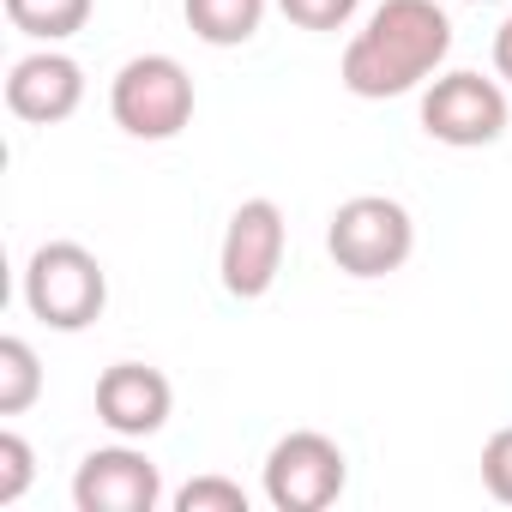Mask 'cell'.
<instances>
[{
  "label": "cell",
  "mask_w": 512,
  "mask_h": 512,
  "mask_svg": "<svg viewBox=\"0 0 512 512\" xmlns=\"http://www.w3.org/2000/svg\"><path fill=\"white\" fill-rule=\"evenodd\" d=\"M163 470L139 446H97L73 470V506L79 512H157Z\"/></svg>",
  "instance_id": "ba28073f"
},
{
  "label": "cell",
  "mask_w": 512,
  "mask_h": 512,
  "mask_svg": "<svg viewBox=\"0 0 512 512\" xmlns=\"http://www.w3.org/2000/svg\"><path fill=\"white\" fill-rule=\"evenodd\" d=\"M79 103H85V67L73 55H61L55 43L37 49V55H25V61H13V73H7V109L19 121L61 127L67 115H79Z\"/></svg>",
  "instance_id": "9c48e42d"
},
{
  "label": "cell",
  "mask_w": 512,
  "mask_h": 512,
  "mask_svg": "<svg viewBox=\"0 0 512 512\" xmlns=\"http://www.w3.org/2000/svg\"><path fill=\"white\" fill-rule=\"evenodd\" d=\"M494 73H500V79L512 85V19H506V25L494 31Z\"/></svg>",
  "instance_id": "ac0fdd59"
},
{
  "label": "cell",
  "mask_w": 512,
  "mask_h": 512,
  "mask_svg": "<svg viewBox=\"0 0 512 512\" xmlns=\"http://www.w3.org/2000/svg\"><path fill=\"white\" fill-rule=\"evenodd\" d=\"M109 302V272L97 266V253L79 241H43L25 266V308L49 332H85L97 326Z\"/></svg>",
  "instance_id": "7a4b0ae2"
},
{
  "label": "cell",
  "mask_w": 512,
  "mask_h": 512,
  "mask_svg": "<svg viewBox=\"0 0 512 512\" xmlns=\"http://www.w3.org/2000/svg\"><path fill=\"white\" fill-rule=\"evenodd\" d=\"M326 253L350 278H392L416 253V223L398 199L386 193H356L332 211L326 223Z\"/></svg>",
  "instance_id": "3957f363"
},
{
  "label": "cell",
  "mask_w": 512,
  "mask_h": 512,
  "mask_svg": "<svg viewBox=\"0 0 512 512\" xmlns=\"http://www.w3.org/2000/svg\"><path fill=\"white\" fill-rule=\"evenodd\" d=\"M175 512H247V488L229 476H193L175 488Z\"/></svg>",
  "instance_id": "9a60e30c"
},
{
  "label": "cell",
  "mask_w": 512,
  "mask_h": 512,
  "mask_svg": "<svg viewBox=\"0 0 512 512\" xmlns=\"http://www.w3.org/2000/svg\"><path fill=\"white\" fill-rule=\"evenodd\" d=\"M109 115L127 139H175L193 121V79L175 55H133L109 85Z\"/></svg>",
  "instance_id": "277c9868"
},
{
  "label": "cell",
  "mask_w": 512,
  "mask_h": 512,
  "mask_svg": "<svg viewBox=\"0 0 512 512\" xmlns=\"http://www.w3.org/2000/svg\"><path fill=\"white\" fill-rule=\"evenodd\" d=\"M482 488L500 506H512V428L488 434V446H482Z\"/></svg>",
  "instance_id": "e0dca14e"
},
{
  "label": "cell",
  "mask_w": 512,
  "mask_h": 512,
  "mask_svg": "<svg viewBox=\"0 0 512 512\" xmlns=\"http://www.w3.org/2000/svg\"><path fill=\"white\" fill-rule=\"evenodd\" d=\"M43 398V362L25 338H0V416H25Z\"/></svg>",
  "instance_id": "4fadbf2b"
},
{
  "label": "cell",
  "mask_w": 512,
  "mask_h": 512,
  "mask_svg": "<svg viewBox=\"0 0 512 512\" xmlns=\"http://www.w3.org/2000/svg\"><path fill=\"white\" fill-rule=\"evenodd\" d=\"M284 247H290V223L272 199H241L229 229H223V253H217V272L223 290L235 302H260L278 272H284Z\"/></svg>",
  "instance_id": "8992f818"
},
{
  "label": "cell",
  "mask_w": 512,
  "mask_h": 512,
  "mask_svg": "<svg viewBox=\"0 0 512 512\" xmlns=\"http://www.w3.org/2000/svg\"><path fill=\"white\" fill-rule=\"evenodd\" d=\"M31 476H37V452H31V440H25L19 428H0V506L25 500Z\"/></svg>",
  "instance_id": "5bb4252c"
},
{
  "label": "cell",
  "mask_w": 512,
  "mask_h": 512,
  "mask_svg": "<svg viewBox=\"0 0 512 512\" xmlns=\"http://www.w3.org/2000/svg\"><path fill=\"white\" fill-rule=\"evenodd\" d=\"M446 55H452V19L434 0H380L344 49V91L368 103L404 97L428 85Z\"/></svg>",
  "instance_id": "6da1fadb"
},
{
  "label": "cell",
  "mask_w": 512,
  "mask_h": 512,
  "mask_svg": "<svg viewBox=\"0 0 512 512\" xmlns=\"http://www.w3.org/2000/svg\"><path fill=\"white\" fill-rule=\"evenodd\" d=\"M266 500L278 512H326L344 482H350V464H344V446L320 428H296L284 434L272 452H266Z\"/></svg>",
  "instance_id": "5b68a950"
},
{
  "label": "cell",
  "mask_w": 512,
  "mask_h": 512,
  "mask_svg": "<svg viewBox=\"0 0 512 512\" xmlns=\"http://www.w3.org/2000/svg\"><path fill=\"white\" fill-rule=\"evenodd\" d=\"M169 410H175V386H169L157 368H145V362H115V368H103V380H97V422H103L109 434L145 440V434H157V428L169 422Z\"/></svg>",
  "instance_id": "30bf717a"
},
{
  "label": "cell",
  "mask_w": 512,
  "mask_h": 512,
  "mask_svg": "<svg viewBox=\"0 0 512 512\" xmlns=\"http://www.w3.org/2000/svg\"><path fill=\"white\" fill-rule=\"evenodd\" d=\"M362 0H278V13L302 31H344Z\"/></svg>",
  "instance_id": "2e32d148"
},
{
  "label": "cell",
  "mask_w": 512,
  "mask_h": 512,
  "mask_svg": "<svg viewBox=\"0 0 512 512\" xmlns=\"http://www.w3.org/2000/svg\"><path fill=\"white\" fill-rule=\"evenodd\" d=\"M187 31L211 49H241L266 25V0H181Z\"/></svg>",
  "instance_id": "8fae6325"
},
{
  "label": "cell",
  "mask_w": 512,
  "mask_h": 512,
  "mask_svg": "<svg viewBox=\"0 0 512 512\" xmlns=\"http://www.w3.org/2000/svg\"><path fill=\"white\" fill-rule=\"evenodd\" d=\"M470 7H482V0H470Z\"/></svg>",
  "instance_id": "d6986e66"
},
{
  "label": "cell",
  "mask_w": 512,
  "mask_h": 512,
  "mask_svg": "<svg viewBox=\"0 0 512 512\" xmlns=\"http://www.w3.org/2000/svg\"><path fill=\"white\" fill-rule=\"evenodd\" d=\"M7 19L37 43H67L91 25V0H7Z\"/></svg>",
  "instance_id": "7c38bea8"
},
{
  "label": "cell",
  "mask_w": 512,
  "mask_h": 512,
  "mask_svg": "<svg viewBox=\"0 0 512 512\" xmlns=\"http://www.w3.org/2000/svg\"><path fill=\"white\" fill-rule=\"evenodd\" d=\"M506 91L482 73H446L422 91V133L440 139V145H458V151H476V145H494L506 133Z\"/></svg>",
  "instance_id": "52a82bcc"
}]
</instances>
